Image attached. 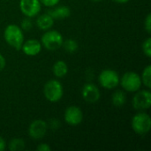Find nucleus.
<instances>
[{"label":"nucleus","instance_id":"ddd939ff","mask_svg":"<svg viewBox=\"0 0 151 151\" xmlns=\"http://www.w3.org/2000/svg\"><path fill=\"white\" fill-rule=\"evenodd\" d=\"M36 20L35 24L37 27L42 30V31H46L50 28H52L54 25V19L49 14V12L42 13V14H38L36 16Z\"/></svg>","mask_w":151,"mask_h":151},{"label":"nucleus","instance_id":"f257e3e1","mask_svg":"<svg viewBox=\"0 0 151 151\" xmlns=\"http://www.w3.org/2000/svg\"><path fill=\"white\" fill-rule=\"evenodd\" d=\"M5 42L15 50H20L24 42V31L15 24H9L4 30Z\"/></svg>","mask_w":151,"mask_h":151},{"label":"nucleus","instance_id":"1a4fd4ad","mask_svg":"<svg viewBox=\"0 0 151 151\" xmlns=\"http://www.w3.org/2000/svg\"><path fill=\"white\" fill-rule=\"evenodd\" d=\"M65 122L71 127H77L83 120V111L77 105L68 106L64 112Z\"/></svg>","mask_w":151,"mask_h":151},{"label":"nucleus","instance_id":"0eeeda50","mask_svg":"<svg viewBox=\"0 0 151 151\" xmlns=\"http://www.w3.org/2000/svg\"><path fill=\"white\" fill-rule=\"evenodd\" d=\"M132 105L135 111H145L151 106V92L150 89L138 90L134 93L132 99Z\"/></svg>","mask_w":151,"mask_h":151},{"label":"nucleus","instance_id":"9d476101","mask_svg":"<svg viewBox=\"0 0 151 151\" xmlns=\"http://www.w3.org/2000/svg\"><path fill=\"white\" fill-rule=\"evenodd\" d=\"M19 7L25 17L34 18L41 12L42 4L39 0H19Z\"/></svg>","mask_w":151,"mask_h":151},{"label":"nucleus","instance_id":"6e6552de","mask_svg":"<svg viewBox=\"0 0 151 151\" xmlns=\"http://www.w3.org/2000/svg\"><path fill=\"white\" fill-rule=\"evenodd\" d=\"M48 123L43 119H35L28 127L27 134L28 136L35 141L42 139L48 132Z\"/></svg>","mask_w":151,"mask_h":151},{"label":"nucleus","instance_id":"39448f33","mask_svg":"<svg viewBox=\"0 0 151 151\" xmlns=\"http://www.w3.org/2000/svg\"><path fill=\"white\" fill-rule=\"evenodd\" d=\"M119 85L124 91L135 93L140 90L142 86L141 75L134 71L126 72L119 79Z\"/></svg>","mask_w":151,"mask_h":151},{"label":"nucleus","instance_id":"423d86ee","mask_svg":"<svg viewBox=\"0 0 151 151\" xmlns=\"http://www.w3.org/2000/svg\"><path fill=\"white\" fill-rule=\"evenodd\" d=\"M119 75L112 69H104L98 75V82L104 89H114L119 85Z\"/></svg>","mask_w":151,"mask_h":151},{"label":"nucleus","instance_id":"5701e85b","mask_svg":"<svg viewBox=\"0 0 151 151\" xmlns=\"http://www.w3.org/2000/svg\"><path fill=\"white\" fill-rule=\"evenodd\" d=\"M144 29L150 35L151 32V13H148L144 19Z\"/></svg>","mask_w":151,"mask_h":151},{"label":"nucleus","instance_id":"9b49d317","mask_svg":"<svg viewBox=\"0 0 151 151\" xmlns=\"http://www.w3.org/2000/svg\"><path fill=\"white\" fill-rule=\"evenodd\" d=\"M81 96L86 103L96 104L99 101L101 97V92L99 88L96 84L92 82H88L83 86L81 89Z\"/></svg>","mask_w":151,"mask_h":151},{"label":"nucleus","instance_id":"cd10ccee","mask_svg":"<svg viewBox=\"0 0 151 151\" xmlns=\"http://www.w3.org/2000/svg\"><path fill=\"white\" fill-rule=\"evenodd\" d=\"M112 1H114L115 3H117V4H127V3H128L130 0H112Z\"/></svg>","mask_w":151,"mask_h":151},{"label":"nucleus","instance_id":"a211bd4d","mask_svg":"<svg viewBox=\"0 0 151 151\" xmlns=\"http://www.w3.org/2000/svg\"><path fill=\"white\" fill-rule=\"evenodd\" d=\"M62 47L65 50V51H66L69 54H73V53H74V52H76L78 50L79 44L73 39H67V40L63 42Z\"/></svg>","mask_w":151,"mask_h":151},{"label":"nucleus","instance_id":"a878e982","mask_svg":"<svg viewBox=\"0 0 151 151\" xmlns=\"http://www.w3.org/2000/svg\"><path fill=\"white\" fill-rule=\"evenodd\" d=\"M5 65H6L5 58H4V56L1 54V52H0V72L3 71V70L4 69Z\"/></svg>","mask_w":151,"mask_h":151},{"label":"nucleus","instance_id":"dca6fc26","mask_svg":"<svg viewBox=\"0 0 151 151\" xmlns=\"http://www.w3.org/2000/svg\"><path fill=\"white\" fill-rule=\"evenodd\" d=\"M111 103L115 107H122L127 103V95L124 90L118 89L113 92L111 96Z\"/></svg>","mask_w":151,"mask_h":151},{"label":"nucleus","instance_id":"2eb2a0df","mask_svg":"<svg viewBox=\"0 0 151 151\" xmlns=\"http://www.w3.org/2000/svg\"><path fill=\"white\" fill-rule=\"evenodd\" d=\"M52 73L57 78H63L68 73V65L63 60H58L52 66Z\"/></svg>","mask_w":151,"mask_h":151},{"label":"nucleus","instance_id":"20e7f679","mask_svg":"<svg viewBox=\"0 0 151 151\" xmlns=\"http://www.w3.org/2000/svg\"><path fill=\"white\" fill-rule=\"evenodd\" d=\"M42 46L48 50H57L62 47L64 38L61 33L55 29H49L44 31L41 37Z\"/></svg>","mask_w":151,"mask_h":151},{"label":"nucleus","instance_id":"4468645a","mask_svg":"<svg viewBox=\"0 0 151 151\" xmlns=\"http://www.w3.org/2000/svg\"><path fill=\"white\" fill-rule=\"evenodd\" d=\"M52 9L49 12V14L54 19H65L70 17L71 9L66 5H58L51 7Z\"/></svg>","mask_w":151,"mask_h":151},{"label":"nucleus","instance_id":"b1692460","mask_svg":"<svg viewBox=\"0 0 151 151\" xmlns=\"http://www.w3.org/2000/svg\"><path fill=\"white\" fill-rule=\"evenodd\" d=\"M60 127V121L57 119H52L48 123V127L51 130H57Z\"/></svg>","mask_w":151,"mask_h":151},{"label":"nucleus","instance_id":"4be33fe9","mask_svg":"<svg viewBox=\"0 0 151 151\" xmlns=\"http://www.w3.org/2000/svg\"><path fill=\"white\" fill-rule=\"evenodd\" d=\"M39 1L42 4V5H43L45 7H49V8L56 6L60 2V0H39Z\"/></svg>","mask_w":151,"mask_h":151},{"label":"nucleus","instance_id":"f3484780","mask_svg":"<svg viewBox=\"0 0 151 151\" xmlns=\"http://www.w3.org/2000/svg\"><path fill=\"white\" fill-rule=\"evenodd\" d=\"M6 148L11 151L23 150L26 148V142L21 138H13L8 142Z\"/></svg>","mask_w":151,"mask_h":151},{"label":"nucleus","instance_id":"6ab92c4d","mask_svg":"<svg viewBox=\"0 0 151 151\" xmlns=\"http://www.w3.org/2000/svg\"><path fill=\"white\" fill-rule=\"evenodd\" d=\"M141 79H142V85H144L145 88H151V65H148L142 73L141 75Z\"/></svg>","mask_w":151,"mask_h":151},{"label":"nucleus","instance_id":"393cba45","mask_svg":"<svg viewBox=\"0 0 151 151\" xmlns=\"http://www.w3.org/2000/svg\"><path fill=\"white\" fill-rule=\"evenodd\" d=\"M51 148L47 143H41L36 147V150L39 151H50Z\"/></svg>","mask_w":151,"mask_h":151},{"label":"nucleus","instance_id":"7ed1b4c3","mask_svg":"<svg viewBox=\"0 0 151 151\" xmlns=\"http://www.w3.org/2000/svg\"><path fill=\"white\" fill-rule=\"evenodd\" d=\"M43 95L49 102L58 103L64 96V87L58 80H49L43 86Z\"/></svg>","mask_w":151,"mask_h":151},{"label":"nucleus","instance_id":"aec40b11","mask_svg":"<svg viewBox=\"0 0 151 151\" xmlns=\"http://www.w3.org/2000/svg\"><path fill=\"white\" fill-rule=\"evenodd\" d=\"M142 52L144 53V55L147 57V58H150L151 57V38L150 37H148L146 38L142 44Z\"/></svg>","mask_w":151,"mask_h":151},{"label":"nucleus","instance_id":"f03ea898","mask_svg":"<svg viewBox=\"0 0 151 151\" xmlns=\"http://www.w3.org/2000/svg\"><path fill=\"white\" fill-rule=\"evenodd\" d=\"M131 127H132L133 131L136 134H138L140 136H145L150 131V116L145 111L137 112L132 118Z\"/></svg>","mask_w":151,"mask_h":151},{"label":"nucleus","instance_id":"f8f14e48","mask_svg":"<svg viewBox=\"0 0 151 151\" xmlns=\"http://www.w3.org/2000/svg\"><path fill=\"white\" fill-rule=\"evenodd\" d=\"M42 49V46L40 41L36 39H28L27 41H24L20 50L26 56L35 57L41 52Z\"/></svg>","mask_w":151,"mask_h":151},{"label":"nucleus","instance_id":"bb28decb","mask_svg":"<svg viewBox=\"0 0 151 151\" xmlns=\"http://www.w3.org/2000/svg\"><path fill=\"white\" fill-rule=\"evenodd\" d=\"M7 147V143L5 140L0 135V151H4Z\"/></svg>","mask_w":151,"mask_h":151},{"label":"nucleus","instance_id":"412c9836","mask_svg":"<svg viewBox=\"0 0 151 151\" xmlns=\"http://www.w3.org/2000/svg\"><path fill=\"white\" fill-rule=\"evenodd\" d=\"M33 27V22L31 20V18L26 17L23 19L20 22V28L25 32V31H29Z\"/></svg>","mask_w":151,"mask_h":151},{"label":"nucleus","instance_id":"c85d7f7f","mask_svg":"<svg viewBox=\"0 0 151 151\" xmlns=\"http://www.w3.org/2000/svg\"><path fill=\"white\" fill-rule=\"evenodd\" d=\"M93 2H100V1H103V0H92Z\"/></svg>","mask_w":151,"mask_h":151}]
</instances>
